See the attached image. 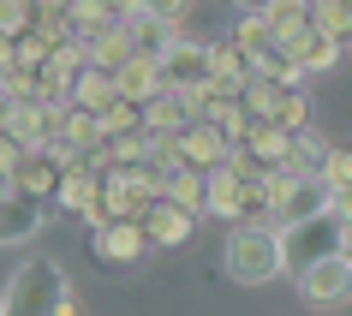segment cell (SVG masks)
<instances>
[{
  "label": "cell",
  "mask_w": 352,
  "mask_h": 316,
  "mask_svg": "<svg viewBox=\"0 0 352 316\" xmlns=\"http://www.w3.org/2000/svg\"><path fill=\"white\" fill-rule=\"evenodd\" d=\"M66 293H72L66 269H60L54 257H30V262H19V275L6 280L0 311H12V316H60Z\"/></svg>",
  "instance_id": "obj_1"
},
{
  "label": "cell",
  "mask_w": 352,
  "mask_h": 316,
  "mask_svg": "<svg viewBox=\"0 0 352 316\" xmlns=\"http://www.w3.org/2000/svg\"><path fill=\"white\" fill-rule=\"evenodd\" d=\"M280 269L293 275V269H305L311 257H329V251H346V203H329L316 209V215H305V221L280 227Z\"/></svg>",
  "instance_id": "obj_2"
},
{
  "label": "cell",
  "mask_w": 352,
  "mask_h": 316,
  "mask_svg": "<svg viewBox=\"0 0 352 316\" xmlns=\"http://www.w3.org/2000/svg\"><path fill=\"white\" fill-rule=\"evenodd\" d=\"M227 275L239 280V286H269V280L287 275L280 269V239H275L269 221L233 227V239H227Z\"/></svg>",
  "instance_id": "obj_3"
},
{
  "label": "cell",
  "mask_w": 352,
  "mask_h": 316,
  "mask_svg": "<svg viewBox=\"0 0 352 316\" xmlns=\"http://www.w3.org/2000/svg\"><path fill=\"white\" fill-rule=\"evenodd\" d=\"M298 280V298L316 304V311H340L352 298V257L346 251H329V257H311L305 269H293Z\"/></svg>",
  "instance_id": "obj_4"
},
{
  "label": "cell",
  "mask_w": 352,
  "mask_h": 316,
  "mask_svg": "<svg viewBox=\"0 0 352 316\" xmlns=\"http://www.w3.org/2000/svg\"><path fill=\"white\" fill-rule=\"evenodd\" d=\"M329 203H346V197H340V191H329L316 173H293V179H287V185L269 197V215H263V221L280 233V227L305 221V215H316V209H329Z\"/></svg>",
  "instance_id": "obj_5"
},
{
  "label": "cell",
  "mask_w": 352,
  "mask_h": 316,
  "mask_svg": "<svg viewBox=\"0 0 352 316\" xmlns=\"http://www.w3.org/2000/svg\"><path fill=\"white\" fill-rule=\"evenodd\" d=\"M54 203L48 197H30V191H0V245H30L42 239Z\"/></svg>",
  "instance_id": "obj_6"
},
{
  "label": "cell",
  "mask_w": 352,
  "mask_h": 316,
  "mask_svg": "<svg viewBox=\"0 0 352 316\" xmlns=\"http://www.w3.org/2000/svg\"><path fill=\"white\" fill-rule=\"evenodd\" d=\"M138 227H144V239L155 245V251H179V245H191V227H197V215L179 203H167V197H149L144 215H138Z\"/></svg>",
  "instance_id": "obj_7"
},
{
  "label": "cell",
  "mask_w": 352,
  "mask_h": 316,
  "mask_svg": "<svg viewBox=\"0 0 352 316\" xmlns=\"http://www.w3.org/2000/svg\"><path fill=\"white\" fill-rule=\"evenodd\" d=\"M280 48L293 54V66H298V72L311 78V72H334V66H340V48H346V42H334L329 30L305 24V30H293V36H280Z\"/></svg>",
  "instance_id": "obj_8"
},
{
  "label": "cell",
  "mask_w": 352,
  "mask_h": 316,
  "mask_svg": "<svg viewBox=\"0 0 352 316\" xmlns=\"http://www.w3.org/2000/svg\"><path fill=\"white\" fill-rule=\"evenodd\" d=\"M155 66H162L167 90H191V84H204V78H209V42H186V36H179Z\"/></svg>",
  "instance_id": "obj_9"
},
{
  "label": "cell",
  "mask_w": 352,
  "mask_h": 316,
  "mask_svg": "<svg viewBox=\"0 0 352 316\" xmlns=\"http://www.w3.org/2000/svg\"><path fill=\"white\" fill-rule=\"evenodd\" d=\"M90 245H96V257H102V262H138L149 251V239H144V227H138V221H102V227H90Z\"/></svg>",
  "instance_id": "obj_10"
},
{
  "label": "cell",
  "mask_w": 352,
  "mask_h": 316,
  "mask_svg": "<svg viewBox=\"0 0 352 316\" xmlns=\"http://www.w3.org/2000/svg\"><path fill=\"white\" fill-rule=\"evenodd\" d=\"M0 131H6L12 144L36 149L42 137H48V108L30 102V95H12V102H0Z\"/></svg>",
  "instance_id": "obj_11"
},
{
  "label": "cell",
  "mask_w": 352,
  "mask_h": 316,
  "mask_svg": "<svg viewBox=\"0 0 352 316\" xmlns=\"http://www.w3.org/2000/svg\"><path fill=\"white\" fill-rule=\"evenodd\" d=\"M227 137L215 120H186V131H179V161H191V168H215V161H227Z\"/></svg>",
  "instance_id": "obj_12"
},
{
  "label": "cell",
  "mask_w": 352,
  "mask_h": 316,
  "mask_svg": "<svg viewBox=\"0 0 352 316\" xmlns=\"http://www.w3.org/2000/svg\"><path fill=\"white\" fill-rule=\"evenodd\" d=\"M126 36H131V54H149L162 60L173 42L186 36L179 30V19H155V12H126Z\"/></svg>",
  "instance_id": "obj_13"
},
{
  "label": "cell",
  "mask_w": 352,
  "mask_h": 316,
  "mask_svg": "<svg viewBox=\"0 0 352 316\" xmlns=\"http://www.w3.org/2000/svg\"><path fill=\"white\" fill-rule=\"evenodd\" d=\"M239 203H245V179L227 161L204 168V215H221V221H239Z\"/></svg>",
  "instance_id": "obj_14"
},
{
  "label": "cell",
  "mask_w": 352,
  "mask_h": 316,
  "mask_svg": "<svg viewBox=\"0 0 352 316\" xmlns=\"http://www.w3.org/2000/svg\"><path fill=\"white\" fill-rule=\"evenodd\" d=\"M84 60H90V66H102V72L126 66V60H131L126 19H108V24H96V30H84Z\"/></svg>",
  "instance_id": "obj_15"
},
{
  "label": "cell",
  "mask_w": 352,
  "mask_h": 316,
  "mask_svg": "<svg viewBox=\"0 0 352 316\" xmlns=\"http://www.w3.org/2000/svg\"><path fill=\"white\" fill-rule=\"evenodd\" d=\"M155 197L167 203L191 209V215H204V168H191V161H173V168L155 173Z\"/></svg>",
  "instance_id": "obj_16"
},
{
  "label": "cell",
  "mask_w": 352,
  "mask_h": 316,
  "mask_svg": "<svg viewBox=\"0 0 352 316\" xmlns=\"http://www.w3.org/2000/svg\"><path fill=\"white\" fill-rule=\"evenodd\" d=\"M155 90H167V84H162V66H155L149 54H131L126 66H113V95H126V102L144 108Z\"/></svg>",
  "instance_id": "obj_17"
},
{
  "label": "cell",
  "mask_w": 352,
  "mask_h": 316,
  "mask_svg": "<svg viewBox=\"0 0 352 316\" xmlns=\"http://www.w3.org/2000/svg\"><path fill=\"white\" fill-rule=\"evenodd\" d=\"M48 137H60V144H72V149L102 144L96 113H90V108H78V102H60V108H48Z\"/></svg>",
  "instance_id": "obj_18"
},
{
  "label": "cell",
  "mask_w": 352,
  "mask_h": 316,
  "mask_svg": "<svg viewBox=\"0 0 352 316\" xmlns=\"http://www.w3.org/2000/svg\"><path fill=\"white\" fill-rule=\"evenodd\" d=\"M263 120H275L280 131H298V126H311V95L298 90V84H275V95H269Z\"/></svg>",
  "instance_id": "obj_19"
},
{
  "label": "cell",
  "mask_w": 352,
  "mask_h": 316,
  "mask_svg": "<svg viewBox=\"0 0 352 316\" xmlns=\"http://www.w3.org/2000/svg\"><path fill=\"white\" fill-rule=\"evenodd\" d=\"M138 113H144V131H155V137H179V131H186V102L173 90H155Z\"/></svg>",
  "instance_id": "obj_20"
},
{
  "label": "cell",
  "mask_w": 352,
  "mask_h": 316,
  "mask_svg": "<svg viewBox=\"0 0 352 316\" xmlns=\"http://www.w3.org/2000/svg\"><path fill=\"white\" fill-rule=\"evenodd\" d=\"M66 102H78V108H108L113 102V72H102V66H78L72 72V95Z\"/></svg>",
  "instance_id": "obj_21"
},
{
  "label": "cell",
  "mask_w": 352,
  "mask_h": 316,
  "mask_svg": "<svg viewBox=\"0 0 352 316\" xmlns=\"http://www.w3.org/2000/svg\"><path fill=\"white\" fill-rule=\"evenodd\" d=\"M322 149H329V137H322V131L298 126V131H287V155H280V168H293V173H316Z\"/></svg>",
  "instance_id": "obj_22"
},
{
  "label": "cell",
  "mask_w": 352,
  "mask_h": 316,
  "mask_svg": "<svg viewBox=\"0 0 352 316\" xmlns=\"http://www.w3.org/2000/svg\"><path fill=\"white\" fill-rule=\"evenodd\" d=\"M251 78H269V84H305V72L293 66V54H287L280 42H269V48L251 54Z\"/></svg>",
  "instance_id": "obj_23"
},
{
  "label": "cell",
  "mask_w": 352,
  "mask_h": 316,
  "mask_svg": "<svg viewBox=\"0 0 352 316\" xmlns=\"http://www.w3.org/2000/svg\"><path fill=\"white\" fill-rule=\"evenodd\" d=\"M209 78H221V84H233V90H239L245 78H251L245 48H233V42H209Z\"/></svg>",
  "instance_id": "obj_24"
},
{
  "label": "cell",
  "mask_w": 352,
  "mask_h": 316,
  "mask_svg": "<svg viewBox=\"0 0 352 316\" xmlns=\"http://www.w3.org/2000/svg\"><path fill=\"white\" fill-rule=\"evenodd\" d=\"M269 42H275L269 19H263L257 6H239V24H233V48H245V60H251L257 48H269Z\"/></svg>",
  "instance_id": "obj_25"
},
{
  "label": "cell",
  "mask_w": 352,
  "mask_h": 316,
  "mask_svg": "<svg viewBox=\"0 0 352 316\" xmlns=\"http://www.w3.org/2000/svg\"><path fill=\"white\" fill-rule=\"evenodd\" d=\"M316 179L346 197V191H352V149L346 144H329V149H322V161H316Z\"/></svg>",
  "instance_id": "obj_26"
},
{
  "label": "cell",
  "mask_w": 352,
  "mask_h": 316,
  "mask_svg": "<svg viewBox=\"0 0 352 316\" xmlns=\"http://www.w3.org/2000/svg\"><path fill=\"white\" fill-rule=\"evenodd\" d=\"M263 19H269V30H275V42H280V36H293V30L311 24V0H269Z\"/></svg>",
  "instance_id": "obj_27"
},
{
  "label": "cell",
  "mask_w": 352,
  "mask_h": 316,
  "mask_svg": "<svg viewBox=\"0 0 352 316\" xmlns=\"http://www.w3.org/2000/svg\"><path fill=\"white\" fill-rule=\"evenodd\" d=\"M311 24H316V30H329L334 42H346V30H352V6H346V0H311Z\"/></svg>",
  "instance_id": "obj_28"
},
{
  "label": "cell",
  "mask_w": 352,
  "mask_h": 316,
  "mask_svg": "<svg viewBox=\"0 0 352 316\" xmlns=\"http://www.w3.org/2000/svg\"><path fill=\"white\" fill-rule=\"evenodd\" d=\"M60 12L72 19V30H96V24H108V19H113V12H108V0H66Z\"/></svg>",
  "instance_id": "obj_29"
},
{
  "label": "cell",
  "mask_w": 352,
  "mask_h": 316,
  "mask_svg": "<svg viewBox=\"0 0 352 316\" xmlns=\"http://www.w3.org/2000/svg\"><path fill=\"white\" fill-rule=\"evenodd\" d=\"M36 24V0H0V30L6 36H24Z\"/></svg>",
  "instance_id": "obj_30"
},
{
  "label": "cell",
  "mask_w": 352,
  "mask_h": 316,
  "mask_svg": "<svg viewBox=\"0 0 352 316\" xmlns=\"http://www.w3.org/2000/svg\"><path fill=\"white\" fill-rule=\"evenodd\" d=\"M30 30H36V36L48 42V48H54V42H66V36H78L66 12H36V24H30Z\"/></svg>",
  "instance_id": "obj_31"
},
{
  "label": "cell",
  "mask_w": 352,
  "mask_h": 316,
  "mask_svg": "<svg viewBox=\"0 0 352 316\" xmlns=\"http://www.w3.org/2000/svg\"><path fill=\"white\" fill-rule=\"evenodd\" d=\"M191 6H204V0H138V12H155V19H179V24H186Z\"/></svg>",
  "instance_id": "obj_32"
},
{
  "label": "cell",
  "mask_w": 352,
  "mask_h": 316,
  "mask_svg": "<svg viewBox=\"0 0 352 316\" xmlns=\"http://www.w3.org/2000/svg\"><path fill=\"white\" fill-rule=\"evenodd\" d=\"M108 12H113V19H126V12H138V0H108Z\"/></svg>",
  "instance_id": "obj_33"
},
{
  "label": "cell",
  "mask_w": 352,
  "mask_h": 316,
  "mask_svg": "<svg viewBox=\"0 0 352 316\" xmlns=\"http://www.w3.org/2000/svg\"><path fill=\"white\" fill-rule=\"evenodd\" d=\"M60 6H66V0H36V12H60Z\"/></svg>",
  "instance_id": "obj_34"
},
{
  "label": "cell",
  "mask_w": 352,
  "mask_h": 316,
  "mask_svg": "<svg viewBox=\"0 0 352 316\" xmlns=\"http://www.w3.org/2000/svg\"><path fill=\"white\" fill-rule=\"evenodd\" d=\"M0 191H12V168L6 161H0Z\"/></svg>",
  "instance_id": "obj_35"
},
{
  "label": "cell",
  "mask_w": 352,
  "mask_h": 316,
  "mask_svg": "<svg viewBox=\"0 0 352 316\" xmlns=\"http://www.w3.org/2000/svg\"><path fill=\"white\" fill-rule=\"evenodd\" d=\"M239 6H257V12H263V6H269V0H239Z\"/></svg>",
  "instance_id": "obj_36"
}]
</instances>
